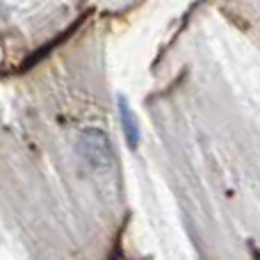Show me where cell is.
Listing matches in <instances>:
<instances>
[{
    "label": "cell",
    "mask_w": 260,
    "mask_h": 260,
    "mask_svg": "<svg viewBox=\"0 0 260 260\" xmlns=\"http://www.w3.org/2000/svg\"><path fill=\"white\" fill-rule=\"evenodd\" d=\"M78 153L89 162L91 167H110L112 165V146H110V137L103 130L89 128L80 135V144H78Z\"/></svg>",
    "instance_id": "cell-1"
},
{
    "label": "cell",
    "mask_w": 260,
    "mask_h": 260,
    "mask_svg": "<svg viewBox=\"0 0 260 260\" xmlns=\"http://www.w3.org/2000/svg\"><path fill=\"white\" fill-rule=\"evenodd\" d=\"M117 108H119V121H121V130H123V137H126L128 146L137 148L139 146V139H142V133H139V121L135 117V112L130 110V103L126 96L119 94L117 96Z\"/></svg>",
    "instance_id": "cell-2"
},
{
    "label": "cell",
    "mask_w": 260,
    "mask_h": 260,
    "mask_svg": "<svg viewBox=\"0 0 260 260\" xmlns=\"http://www.w3.org/2000/svg\"><path fill=\"white\" fill-rule=\"evenodd\" d=\"M82 18H87V14H85V16H80V18H78V21H76V23H73V25H71V27H69V30H64V32H62V35H57V37H55V39H53V41H50V44L41 46V48H39V50H37V53H35V55H32V57H27V59H25V62H23V64H21V71H27V69H30V67H35V64H37V62H41V59H44V57H46V55H48V53H50V50H53V48H55V46H59V44H62V41H64V39H69V37H71V35H73V30H76V27H78V25H80V23H82Z\"/></svg>",
    "instance_id": "cell-3"
},
{
    "label": "cell",
    "mask_w": 260,
    "mask_h": 260,
    "mask_svg": "<svg viewBox=\"0 0 260 260\" xmlns=\"http://www.w3.org/2000/svg\"><path fill=\"white\" fill-rule=\"evenodd\" d=\"M108 260H123V231H119L117 240H114L112 249H110Z\"/></svg>",
    "instance_id": "cell-4"
}]
</instances>
